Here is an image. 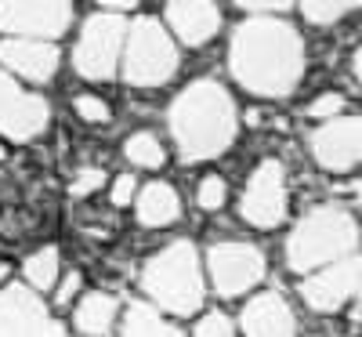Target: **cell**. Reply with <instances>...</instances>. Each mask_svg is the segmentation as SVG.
I'll list each match as a JSON object with an SVG mask.
<instances>
[{"mask_svg": "<svg viewBox=\"0 0 362 337\" xmlns=\"http://www.w3.org/2000/svg\"><path fill=\"white\" fill-rule=\"evenodd\" d=\"M228 66L250 95L279 98L290 95L305 73V44L283 18H247L232 33Z\"/></svg>", "mask_w": 362, "mask_h": 337, "instance_id": "cell-1", "label": "cell"}, {"mask_svg": "<svg viewBox=\"0 0 362 337\" xmlns=\"http://www.w3.org/2000/svg\"><path fill=\"white\" fill-rule=\"evenodd\" d=\"M170 131L185 164H199L225 152L235 138V105L214 80L189 84L170 109Z\"/></svg>", "mask_w": 362, "mask_h": 337, "instance_id": "cell-2", "label": "cell"}, {"mask_svg": "<svg viewBox=\"0 0 362 337\" xmlns=\"http://www.w3.org/2000/svg\"><path fill=\"white\" fill-rule=\"evenodd\" d=\"M358 243V225L341 207H315L305 214L290 239H286V261L293 272H312L319 265H334L341 258H351Z\"/></svg>", "mask_w": 362, "mask_h": 337, "instance_id": "cell-3", "label": "cell"}, {"mask_svg": "<svg viewBox=\"0 0 362 337\" xmlns=\"http://www.w3.org/2000/svg\"><path fill=\"white\" fill-rule=\"evenodd\" d=\"M141 287L160 309L174 316H192L203 304V275H199V258L192 243H170L160 251L141 272Z\"/></svg>", "mask_w": 362, "mask_h": 337, "instance_id": "cell-4", "label": "cell"}, {"mask_svg": "<svg viewBox=\"0 0 362 337\" xmlns=\"http://www.w3.org/2000/svg\"><path fill=\"white\" fill-rule=\"evenodd\" d=\"M177 69V51L167 37V29L156 18H138L127 33V58L124 76L134 87H160Z\"/></svg>", "mask_w": 362, "mask_h": 337, "instance_id": "cell-5", "label": "cell"}, {"mask_svg": "<svg viewBox=\"0 0 362 337\" xmlns=\"http://www.w3.org/2000/svg\"><path fill=\"white\" fill-rule=\"evenodd\" d=\"M127 44V22L119 15H90L76 44V73L87 80H109Z\"/></svg>", "mask_w": 362, "mask_h": 337, "instance_id": "cell-6", "label": "cell"}, {"mask_svg": "<svg viewBox=\"0 0 362 337\" xmlns=\"http://www.w3.org/2000/svg\"><path fill=\"white\" fill-rule=\"evenodd\" d=\"M239 214L257 229H272L286 218V171L279 160H264L250 174Z\"/></svg>", "mask_w": 362, "mask_h": 337, "instance_id": "cell-7", "label": "cell"}, {"mask_svg": "<svg viewBox=\"0 0 362 337\" xmlns=\"http://www.w3.org/2000/svg\"><path fill=\"white\" fill-rule=\"evenodd\" d=\"M73 18V8L62 0H0V29L4 33H22V37H58L66 33Z\"/></svg>", "mask_w": 362, "mask_h": 337, "instance_id": "cell-8", "label": "cell"}, {"mask_svg": "<svg viewBox=\"0 0 362 337\" xmlns=\"http://www.w3.org/2000/svg\"><path fill=\"white\" fill-rule=\"evenodd\" d=\"M210 275L221 297L247 294L254 283H261L264 275V258L250 243H218L210 251Z\"/></svg>", "mask_w": 362, "mask_h": 337, "instance_id": "cell-9", "label": "cell"}, {"mask_svg": "<svg viewBox=\"0 0 362 337\" xmlns=\"http://www.w3.org/2000/svg\"><path fill=\"white\" fill-rule=\"evenodd\" d=\"M312 156L319 160L322 171L344 174L362 160V120H329L326 127L315 131L312 138Z\"/></svg>", "mask_w": 362, "mask_h": 337, "instance_id": "cell-10", "label": "cell"}, {"mask_svg": "<svg viewBox=\"0 0 362 337\" xmlns=\"http://www.w3.org/2000/svg\"><path fill=\"white\" fill-rule=\"evenodd\" d=\"M358 283H362V258H341L326 272L300 283V297L315 312H337L351 294H358Z\"/></svg>", "mask_w": 362, "mask_h": 337, "instance_id": "cell-11", "label": "cell"}, {"mask_svg": "<svg viewBox=\"0 0 362 337\" xmlns=\"http://www.w3.org/2000/svg\"><path fill=\"white\" fill-rule=\"evenodd\" d=\"M47 323L44 301L25 287L0 290V337H37Z\"/></svg>", "mask_w": 362, "mask_h": 337, "instance_id": "cell-12", "label": "cell"}, {"mask_svg": "<svg viewBox=\"0 0 362 337\" xmlns=\"http://www.w3.org/2000/svg\"><path fill=\"white\" fill-rule=\"evenodd\" d=\"M0 62L33 84H47L58 69V47L44 40H0Z\"/></svg>", "mask_w": 362, "mask_h": 337, "instance_id": "cell-13", "label": "cell"}, {"mask_svg": "<svg viewBox=\"0 0 362 337\" xmlns=\"http://www.w3.org/2000/svg\"><path fill=\"white\" fill-rule=\"evenodd\" d=\"M243 333L247 337H297L293 312L283 301V294L268 290V294L254 297L243 309Z\"/></svg>", "mask_w": 362, "mask_h": 337, "instance_id": "cell-14", "label": "cell"}, {"mask_svg": "<svg viewBox=\"0 0 362 337\" xmlns=\"http://www.w3.org/2000/svg\"><path fill=\"white\" fill-rule=\"evenodd\" d=\"M167 18L181 44L189 47L206 44L221 29V11L214 4H203V0H174V4H167Z\"/></svg>", "mask_w": 362, "mask_h": 337, "instance_id": "cell-15", "label": "cell"}, {"mask_svg": "<svg viewBox=\"0 0 362 337\" xmlns=\"http://www.w3.org/2000/svg\"><path fill=\"white\" fill-rule=\"evenodd\" d=\"M47 102L37 95H18L11 98L4 109H0V135L11 138V142H29L37 138L47 124Z\"/></svg>", "mask_w": 362, "mask_h": 337, "instance_id": "cell-16", "label": "cell"}, {"mask_svg": "<svg viewBox=\"0 0 362 337\" xmlns=\"http://www.w3.org/2000/svg\"><path fill=\"white\" fill-rule=\"evenodd\" d=\"M181 214V203H177V193L163 181H153V185H145L141 196H138V222L148 225V229H160V225H170L177 222Z\"/></svg>", "mask_w": 362, "mask_h": 337, "instance_id": "cell-17", "label": "cell"}, {"mask_svg": "<svg viewBox=\"0 0 362 337\" xmlns=\"http://www.w3.org/2000/svg\"><path fill=\"white\" fill-rule=\"evenodd\" d=\"M116 319V297L112 294H87L76 309V326L83 333H105Z\"/></svg>", "mask_w": 362, "mask_h": 337, "instance_id": "cell-18", "label": "cell"}, {"mask_svg": "<svg viewBox=\"0 0 362 337\" xmlns=\"http://www.w3.org/2000/svg\"><path fill=\"white\" fill-rule=\"evenodd\" d=\"M119 337H185L177 326L163 323L148 304H131V312L124 319V333Z\"/></svg>", "mask_w": 362, "mask_h": 337, "instance_id": "cell-19", "label": "cell"}, {"mask_svg": "<svg viewBox=\"0 0 362 337\" xmlns=\"http://www.w3.org/2000/svg\"><path fill=\"white\" fill-rule=\"evenodd\" d=\"M22 275L29 280V287H33V290H51L54 280H58V251L54 247H44L33 258H25Z\"/></svg>", "mask_w": 362, "mask_h": 337, "instance_id": "cell-20", "label": "cell"}, {"mask_svg": "<svg viewBox=\"0 0 362 337\" xmlns=\"http://www.w3.org/2000/svg\"><path fill=\"white\" fill-rule=\"evenodd\" d=\"M127 160L138 167H160L163 164V145L153 135H134L127 142Z\"/></svg>", "mask_w": 362, "mask_h": 337, "instance_id": "cell-21", "label": "cell"}, {"mask_svg": "<svg viewBox=\"0 0 362 337\" xmlns=\"http://www.w3.org/2000/svg\"><path fill=\"white\" fill-rule=\"evenodd\" d=\"M355 4H300V11H305V18L308 22H315V25H326V22H337L341 15H348Z\"/></svg>", "mask_w": 362, "mask_h": 337, "instance_id": "cell-22", "label": "cell"}, {"mask_svg": "<svg viewBox=\"0 0 362 337\" xmlns=\"http://www.w3.org/2000/svg\"><path fill=\"white\" fill-rule=\"evenodd\" d=\"M225 196H228V193H225V181H221L218 174H210V178L199 181V196H196V200H199L203 210H218V207L225 203Z\"/></svg>", "mask_w": 362, "mask_h": 337, "instance_id": "cell-23", "label": "cell"}, {"mask_svg": "<svg viewBox=\"0 0 362 337\" xmlns=\"http://www.w3.org/2000/svg\"><path fill=\"white\" fill-rule=\"evenodd\" d=\"M76 113L83 120H90V124H105V120H109V105L102 98H95V95H80L76 98Z\"/></svg>", "mask_w": 362, "mask_h": 337, "instance_id": "cell-24", "label": "cell"}, {"mask_svg": "<svg viewBox=\"0 0 362 337\" xmlns=\"http://www.w3.org/2000/svg\"><path fill=\"white\" fill-rule=\"evenodd\" d=\"M196 337H235V333H232V323H228L221 312H210V316L196 326Z\"/></svg>", "mask_w": 362, "mask_h": 337, "instance_id": "cell-25", "label": "cell"}, {"mask_svg": "<svg viewBox=\"0 0 362 337\" xmlns=\"http://www.w3.org/2000/svg\"><path fill=\"white\" fill-rule=\"evenodd\" d=\"M95 189H102V171H80L73 178V185H69L73 196H90Z\"/></svg>", "mask_w": 362, "mask_h": 337, "instance_id": "cell-26", "label": "cell"}, {"mask_svg": "<svg viewBox=\"0 0 362 337\" xmlns=\"http://www.w3.org/2000/svg\"><path fill=\"white\" fill-rule=\"evenodd\" d=\"M341 105H344L341 95H319V98L308 105V116H334V113H341Z\"/></svg>", "mask_w": 362, "mask_h": 337, "instance_id": "cell-27", "label": "cell"}, {"mask_svg": "<svg viewBox=\"0 0 362 337\" xmlns=\"http://www.w3.org/2000/svg\"><path fill=\"white\" fill-rule=\"evenodd\" d=\"M131 196H134V178H131V174H119V178L112 181V203H116V207H127Z\"/></svg>", "mask_w": 362, "mask_h": 337, "instance_id": "cell-28", "label": "cell"}, {"mask_svg": "<svg viewBox=\"0 0 362 337\" xmlns=\"http://www.w3.org/2000/svg\"><path fill=\"white\" fill-rule=\"evenodd\" d=\"M18 95H22V91L15 87V80H11L8 73H0V109H4L11 98H18Z\"/></svg>", "mask_w": 362, "mask_h": 337, "instance_id": "cell-29", "label": "cell"}, {"mask_svg": "<svg viewBox=\"0 0 362 337\" xmlns=\"http://www.w3.org/2000/svg\"><path fill=\"white\" fill-rule=\"evenodd\" d=\"M76 290H80V275L73 272V275H66V283H62V290H58V304H69Z\"/></svg>", "mask_w": 362, "mask_h": 337, "instance_id": "cell-30", "label": "cell"}, {"mask_svg": "<svg viewBox=\"0 0 362 337\" xmlns=\"http://www.w3.org/2000/svg\"><path fill=\"white\" fill-rule=\"evenodd\" d=\"M239 8H243V11H286L290 4H283V0H279V4H276V0H268V4H257V0H250V4H247V0H243Z\"/></svg>", "mask_w": 362, "mask_h": 337, "instance_id": "cell-31", "label": "cell"}, {"mask_svg": "<svg viewBox=\"0 0 362 337\" xmlns=\"http://www.w3.org/2000/svg\"><path fill=\"white\" fill-rule=\"evenodd\" d=\"M355 323H362V283H358V297H355V312H351Z\"/></svg>", "mask_w": 362, "mask_h": 337, "instance_id": "cell-32", "label": "cell"}, {"mask_svg": "<svg viewBox=\"0 0 362 337\" xmlns=\"http://www.w3.org/2000/svg\"><path fill=\"white\" fill-rule=\"evenodd\" d=\"M355 76H358V84H362V51L355 55Z\"/></svg>", "mask_w": 362, "mask_h": 337, "instance_id": "cell-33", "label": "cell"}, {"mask_svg": "<svg viewBox=\"0 0 362 337\" xmlns=\"http://www.w3.org/2000/svg\"><path fill=\"white\" fill-rule=\"evenodd\" d=\"M355 196H358V203H362V181H358V185H355Z\"/></svg>", "mask_w": 362, "mask_h": 337, "instance_id": "cell-34", "label": "cell"}]
</instances>
